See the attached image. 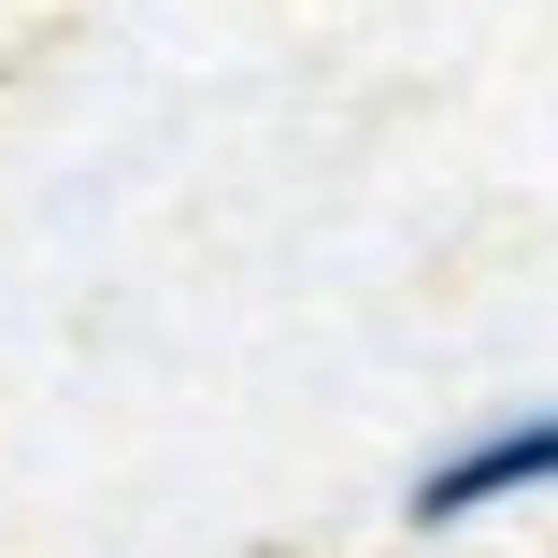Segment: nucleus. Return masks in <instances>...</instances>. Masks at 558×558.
Instances as JSON below:
<instances>
[{
	"instance_id": "nucleus-1",
	"label": "nucleus",
	"mask_w": 558,
	"mask_h": 558,
	"mask_svg": "<svg viewBox=\"0 0 558 558\" xmlns=\"http://www.w3.org/2000/svg\"><path fill=\"white\" fill-rule=\"evenodd\" d=\"M530 501H558V401L459 429V444H444V459H415V487H401L415 530H487V515H530Z\"/></svg>"
}]
</instances>
